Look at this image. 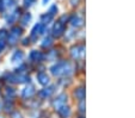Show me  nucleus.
<instances>
[{"label":"nucleus","mask_w":135,"mask_h":118,"mask_svg":"<svg viewBox=\"0 0 135 118\" xmlns=\"http://www.w3.org/2000/svg\"><path fill=\"white\" fill-rule=\"evenodd\" d=\"M4 48H5V42H4L3 39H0V52H1Z\"/></svg>","instance_id":"nucleus-15"},{"label":"nucleus","mask_w":135,"mask_h":118,"mask_svg":"<svg viewBox=\"0 0 135 118\" xmlns=\"http://www.w3.org/2000/svg\"><path fill=\"white\" fill-rule=\"evenodd\" d=\"M33 93H35V87H33L32 85H29V86H26V87L23 90L22 95H23L24 98H30Z\"/></svg>","instance_id":"nucleus-5"},{"label":"nucleus","mask_w":135,"mask_h":118,"mask_svg":"<svg viewBox=\"0 0 135 118\" xmlns=\"http://www.w3.org/2000/svg\"><path fill=\"white\" fill-rule=\"evenodd\" d=\"M57 112H59V115L61 116L62 118H66V117H68V116H69V113H71V110H69L68 106L64 105V106H61V107L57 110Z\"/></svg>","instance_id":"nucleus-7"},{"label":"nucleus","mask_w":135,"mask_h":118,"mask_svg":"<svg viewBox=\"0 0 135 118\" xmlns=\"http://www.w3.org/2000/svg\"><path fill=\"white\" fill-rule=\"evenodd\" d=\"M19 33H21L19 29H13V30L11 31V33L8 35V42H10L11 44L16 43V41H17L18 37H19Z\"/></svg>","instance_id":"nucleus-2"},{"label":"nucleus","mask_w":135,"mask_h":118,"mask_svg":"<svg viewBox=\"0 0 135 118\" xmlns=\"http://www.w3.org/2000/svg\"><path fill=\"white\" fill-rule=\"evenodd\" d=\"M51 73L54 75H66L72 73V67L67 62H59L51 67Z\"/></svg>","instance_id":"nucleus-1"},{"label":"nucleus","mask_w":135,"mask_h":118,"mask_svg":"<svg viewBox=\"0 0 135 118\" xmlns=\"http://www.w3.org/2000/svg\"><path fill=\"white\" fill-rule=\"evenodd\" d=\"M75 95L79 98L80 100H83V99H84V95H85L84 90H83V88H78V90L75 91Z\"/></svg>","instance_id":"nucleus-12"},{"label":"nucleus","mask_w":135,"mask_h":118,"mask_svg":"<svg viewBox=\"0 0 135 118\" xmlns=\"http://www.w3.org/2000/svg\"><path fill=\"white\" fill-rule=\"evenodd\" d=\"M23 53L22 52H16L15 54L12 55V57H11V61L12 62H17V61H22V59H23Z\"/></svg>","instance_id":"nucleus-10"},{"label":"nucleus","mask_w":135,"mask_h":118,"mask_svg":"<svg viewBox=\"0 0 135 118\" xmlns=\"http://www.w3.org/2000/svg\"><path fill=\"white\" fill-rule=\"evenodd\" d=\"M6 93H7V94H11V95H13V94H15V92H13V91H12V88H7V91H6Z\"/></svg>","instance_id":"nucleus-18"},{"label":"nucleus","mask_w":135,"mask_h":118,"mask_svg":"<svg viewBox=\"0 0 135 118\" xmlns=\"http://www.w3.org/2000/svg\"><path fill=\"white\" fill-rule=\"evenodd\" d=\"M42 57H43V55H42L41 52L33 50V52H31V54H30V59L32 60V61H41Z\"/></svg>","instance_id":"nucleus-8"},{"label":"nucleus","mask_w":135,"mask_h":118,"mask_svg":"<svg viewBox=\"0 0 135 118\" xmlns=\"http://www.w3.org/2000/svg\"><path fill=\"white\" fill-rule=\"evenodd\" d=\"M72 56L74 59H80L84 56V48L83 47H76V48L72 49Z\"/></svg>","instance_id":"nucleus-4"},{"label":"nucleus","mask_w":135,"mask_h":118,"mask_svg":"<svg viewBox=\"0 0 135 118\" xmlns=\"http://www.w3.org/2000/svg\"><path fill=\"white\" fill-rule=\"evenodd\" d=\"M31 1H32V0H26V3H31Z\"/></svg>","instance_id":"nucleus-20"},{"label":"nucleus","mask_w":135,"mask_h":118,"mask_svg":"<svg viewBox=\"0 0 135 118\" xmlns=\"http://www.w3.org/2000/svg\"><path fill=\"white\" fill-rule=\"evenodd\" d=\"M61 32H62V26L60 25V24H56L55 28H54V35H55V36H59Z\"/></svg>","instance_id":"nucleus-13"},{"label":"nucleus","mask_w":135,"mask_h":118,"mask_svg":"<svg viewBox=\"0 0 135 118\" xmlns=\"http://www.w3.org/2000/svg\"><path fill=\"white\" fill-rule=\"evenodd\" d=\"M12 117H13V118H22V116H21V113L15 112V113L12 115Z\"/></svg>","instance_id":"nucleus-17"},{"label":"nucleus","mask_w":135,"mask_h":118,"mask_svg":"<svg viewBox=\"0 0 135 118\" xmlns=\"http://www.w3.org/2000/svg\"><path fill=\"white\" fill-rule=\"evenodd\" d=\"M5 36H6V31H4V30L0 31V39H3Z\"/></svg>","instance_id":"nucleus-16"},{"label":"nucleus","mask_w":135,"mask_h":118,"mask_svg":"<svg viewBox=\"0 0 135 118\" xmlns=\"http://www.w3.org/2000/svg\"><path fill=\"white\" fill-rule=\"evenodd\" d=\"M41 28H42L41 25H36L35 28H33L32 33H31V37H32V38H35L36 36H38V35H40V31H41Z\"/></svg>","instance_id":"nucleus-11"},{"label":"nucleus","mask_w":135,"mask_h":118,"mask_svg":"<svg viewBox=\"0 0 135 118\" xmlns=\"http://www.w3.org/2000/svg\"><path fill=\"white\" fill-rule=\"evenodd\" d=\"M66 95L65 94H61V95H59V97L56 98V100L54 101V106H55V109H57L59 110L61 106H64L65 105V103H66Z\"/></svg>","instance_id":"nucleus-3"},{"label":"nucleus","mask_w":135,"mask_h":118,"mask_svg":"<svg viewBox=\"0 0 135 118\" xmlns=\"http://www.w3.org/2000/svg\"><path fill=\"white\" fill-rule=\"evenodd\" d=\"M51 93H53V87L44 88V90H42L41 92H40V97L41 98H47V97H49Z\"/></svg>","instance_id":"nucleus-9"},{"label":"nucleus","mask_w":135,"mask_h":118,"mask_svg":"<svg viewBox=\"0 0 135 118\" xmlns=\"http://www.w3.org/2000/svg\"><path fill=\"white\" fill-rule=\"evenodd\" d=\"M37 80L41 85H48L49 84V78L46 73H38L37 75Z\"/></svg>","instance_id":"nucleus-6"},{"label":"nucleus","mask_w":135,"mask_h":118,"mask_svg":"<svg viewBox=\"0 0 135 118\" xmlns=\"http://www.w3.org/2000/svg\"><path fill=\"white\" fill-rule=\"evenodd\" d=\"M29 19H30V16H25V17H24V19H23V24H25V22L29 20Z\"/></svg>","instance_id":"nucleus-19"},{"label":"nucleus","mask_w":135,"mask_h":118,"mask_svg":"<svg viewBox=\"0 0 135 118\" xmlns=\"http://www.w3.org/2000/svg\"><path fill=\"white\" fill-rule=\"evenodd\" d=\"M51 44V38H46L43 41V43H42V45L43 47H49Z\"/></svg>","instance_id":"nucleus-14"}]
</instances>
